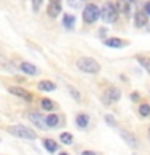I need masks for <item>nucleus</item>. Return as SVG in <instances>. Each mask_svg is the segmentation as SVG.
Returning a JSON list of instances; mask_svg holds the SVG:
<instances>
[{
  "label": "nucleus",
  "instance_id": "obj_1",
  "mask_svg": "<svg viewBox=\"0 0 150 155\" xmlns=\"http://www.w3.org/2000/svg\"><path fill=\"white\" fill-rule=\"evenodd\" d=\"M76 65L81 71L87 73V74H97L100 71V63L95 58H90V57H81Z\"/></svg>",
  "mask_w": 150,
  "mask_h": 155
},
{
  "label": "nucleus",
  "instance_id": "obj_2",
  "mask_svg": "<svg viewBox=\"0 0 150 155\" xmlns=\"http://www.w3.org/2000/svg\"><path fill=\"white\" fill-rule=\"evenodd\" d=\"M8 133L16 136V137H21V139H28V140H36L37 139V134L34 133L32 129L26 128L23 124H13L8 128Z\"/></svg>",
  "mask_w": 150,
  "mask_h": 155
},
{
  "label": "nucleus",
  "instance_id": "obj_3",
  "mask_svg": "<svg viewBox=\"0 0 150 155\" xmlns=\"http://www.w3.org/2000/svg\"><path fill=\"white\" fill-rule=\"evenodd\" d=\"M118 15H119L118 10H116V7L111 2H105L100 10V16L105 23H115L118 19Z\"/></svg>",
  "mask_w": 150,
  "mask_h": 155
},
{
  "label": "nucleus",
  "instance_id": "obj_4",
  "mask_svg": "<svg viewBox=\"0 0 150 155\" xmlns=\"http://www.w3.org/2000/svg\"><path fill=\"white\" fill-rule=\"evenodd\" d=\"M100 18V10L95 3H87L84 12H82V19L86 24H92Z\"/></svg>",
  "mask_w": 150,
  "mask_h": 155
},
{
  "label": "nucleus",
  "instance_id": "obj_5",
  "mask_svg": "<svg viewBox=\"0 0 150 155\" xmlns=\"http://www.w3.org/2000/svg\"><path fill=\"white\" fill-rule=\"evenodd\" d=\"M28 118H29V121H31V123L36 124L39 129H42V131H47V129H48L47 124H45V116L41 115L39 111H34V110L28 111Z\"/></svg>",
  "mask_w": 150,
  "mask_h": 155
},
{
  "label": "nucleus",
  "instance_id": "obj_6",
  "mask_svg": "<svg viewBox=\"0 0 150 155\" xmlns=\"http://www.w3.org/2000/svg\"><path fill=\"white\" fill-rule=\"evenodd\" d=\"M119 97H121V91L115 89V87H110V89H106L105 94H103V104L105 105H113L116 100H119Z\"/></svg>",
  "mask_w": 150,
  "mask_h": 155
},
{
  "label": "nucleus",
  "instance_id": "obj_7",
  "mask_svg": "<svg viewBox=\"0 0 150 155\" xmlns=\"http://www.w3.org/2000/svg\"><path fill=\"white\" fill-rule=\"evenodd\" d=\"M118 131H119V136L124 139V142H128L132 149L139 147V140H137V137H135L132 133H128V131H124V129H118Z\"/></svg>",
  "mask_w": 150,
  "mask_h": 155
},
{
  "label": "nucleus",
  "instance_id": "obj_8",
  "mask_svg": "<svg viewBox=\"0 0 150 155\" xmlns=\"http://www.w3.org/2000/svg\"><path fill=\"white\" fill-rule=\"evenodd\" d=\"M8 92H10V94H13V95H18V97H21V99L28 100V102H31V100H32V95L29 94V92H28L26 89H23V87L11 86V87H8Z\"/></svg>",
  "mask_w": 150,
  "mask_h": 155
},
{
  "label": "nucleus",
  "instance_id": "obj_9",
  "mask_svg": "<svg viewBox=\"0 0 150 155\" xmlns=\"http://www.w3.org/2000/svg\"><path fill=\"white\" fill-rule=\"evenodd\" d=\"M103 44L106 47H111V48H121V47L128 45V42L121 41L119 37H108V39H105V41H103Z\"/></svg>",
  "mask_w": 150,
  "mask_h": 155
},
{
  "label": "nucleus",
  "instance_id": "obj_10",
  "mask_svg": "<svg viewBox=\"0 0 150 155\" xmlns=\"http://www.w3.org/2000/svg\"><path fill=\"white\" fill-rule=\"evenodd\" d=\"M116 10H118V13H123L126 16H129L131 13V2L129 0H116Z\"/></svg>",
  "mask_w": 150,
  "mask_h": 155
},
{
  "label": "nucleus",
  "instance_id": "obj_11",
  "mask_svg": "<svg viewBox=\"0 0 150 155\" xmlns=\"http://www.w3.org/2000/svg\"><path fill=\"white\" fill-rule=\"evenodd\" d=\"M45 124H47L48 129L57 128V126L60 124V115H57V113H48V115L45 116Z\"/></svg>",
  "mask_w": 150,
  "mask_h": 155
},
{
  "label": "nucleus",
  "instance_id": "obj_12",
  "mask_svg": "<svg viewBox=\"0 0 150 155\" xmlns=\"http://www.w3.org/2000/svg\"><path fill=\"white\" fill-rule=\"evenodd\" d=\"M134 23H135V26H137V28L147 26V23H148V16L142 12V10H139V12L135 13V16H134Z\"/></svg>",
  "mask_w": 150,
  "mask_h": 155
},
{
  "label": "nucleus",
  "instance_id": "obj_13",
  "mask_svg": "<svg viewBox=\"0 0 150 155\" xmlns=\"http://www.w3.org/2000/svg\"><path fill=\"white\" fill-rule=\"evenodd\" d=\"M19 70L23 73H26V74H31V76H36L37 74V68L36 65H32V63H28V61H23L21 65H19Z\"/></svg>",
  "mask_w": 150,
  "mask_h": 155
},
{
  "label": "nucleus",
  "instance_id": "obj_14",
  "mask_svg": "<svg viewBox=\"0 0 150 155\" xmlns=\"http://www.w3.org/2000/svg\"><path fill=\"white\" fill-rule=\"evenodd\" d=\"M60 13H61V5L50 2V5H48V8H47V15H48V16H50V18H57Z\"/></svg>",
  "mask_w": 150,
  "mask_h": 155
},
{
  "label": "nucleus",
  "instance_id": "obj_15",
  "mask_svg": "<svg viewBox=\"0 0 150 155\" xmlns=\"http://www.w3.org/2000/svg\"><path fill=\"white\" fill-rule=\"evenodd\" d=\"M37 89L42 91V92H52V91L57 89V84L52 82V81H41L37 84Z\"/></svg>",
  "mask_w": 150,
  "mask_h": 155
},
{
  "label": "nucleus",
  "instance_id": "obj_16",
  "mask_svg": "<svg viewBox=\"0 0 150 155\" xmlns=\"http://www.w3.org/2000/svg\"><path fill=\"white\" fill-rule=\"evenodd\" d=\"M76 124L79 126V128H87V124H89V116H87L86 113H79L76 116Z\"/></svg>",
  "mask_w": 150,
  "mask_h": 155
},
{
  "label": "nucleus",
  "instance_id": "obj_17",
  "mask_svg": "<svg viewBox=\"0 0 150 155\" xmlns=\"http://www.w3.org/2000/svg\"><path fill=\"white\" fill-rule=\"evenodd\" d=\"M44 147L47 149V152L53 153V152H57V150H58V144L53 139H44Z\"/></svg>",
  "mask_w": 150,
  "mask_h": 155
},
{
  "label": "nucleus",
  "instance_id": "obj_18",
  "mask_svg": "<svg viewBox=\"0 0 150 155\" xmlns=\"http://www.w3.org/2000/svg\"><path fill=\"white\" fill-rule=\"evenodd\" d=\"M135 60H137V61H139V65L142 66L144 70H145V71H147L148 74H150V58H147V57H142V55H137V57H135Z\"/></svg>",
  "mask_w": 150,
  "mask_h": 155
},
{
  "label": "nucleus",
  "instance_id": "obj_19",
  "mask_svg": "<svg viewBox=\"0 0 150 155\" xmlns=\"http://www.w3.org/2000/svg\"><path fill=\"white\" fill-rule=\"evenodd\" d=\"M41 107L44 110H47V111H52V110L57 108V104L53 100H50V99H41Z\"/></svg>",
  "mask_w": 150,
  "mask_h": 155
},
{
  "label": "nucleus",
  "instance_id": "obj_20",
  "mask_svg": "<svg viewBox=\"0 0 150 155\" xmlns=\"http://www.w3.org/2000/svg\"><path fill=\"white\" fill-rule=\"evenodd\" d=\"M139 115H140V118H148L150 116V105L142 102V104L139 105Z\"/></svg>",
  "mask_w": 150,
  "mask_h": 155
},
{
  "label": "nucleus",
  "instance_id": "obj_21",
  "mask_svg": "<svg viewBox=\"0 0 150 155\" xmlns=\"http://www.w3.org/2000/svg\"><path fill=\"white\" fill-rule=\"evenodd\" d=\"M74 21H76V18L73 16V15H65V16H63V26L68 28V29H71L74 26Z\"/></svg>",
  "mask_w": 150,
  "mask_h": 155
},
{
  "label": "nucleus",
  "instance_id": "obj_22",
  "mask_svg": "<svg viewBox=\"0 0 150 155\" xmlns=\"http://www.w3.org/2000/svg\"><path fill=\"white\" fill-rule=\"evenodd\" d=\"M60 140H61L63 144L70 145V144H73V136H71L70 133H61V134H60Z\"/></svg>",
  "mask_w": 150,
  "mask_h": 155
},
{
  "label": "nucleus",
  "instance_id": "obj_23",
  "mask_svg": "<svg viewBox=\"0 0 150 155\" xmlns=\"http://www.w3.org/2000/svg\"><path fill=\"white\" fill-rule=\"evenodd\" d=\"M68 91H70V94L73 95V99H74V100H79V99H81V94H79V92H77L76 89H74V87L68 86Z\"/></svg>",
  "mask_w": 150,
  "mask_h": 155
},
{
  "label": "nucleus",
  "instance_id": "obj_24",
  "mask_svg": "<svg viewBox=\"0 0 150 155\" xmlns=\"http://www.w3.org/2000/svg\"><path fill=\"white\" fill-rule=\"evenodd\" d=\"M42 7V0H32V10L34 12H39Z\"/></svg>",
  "mask_w": 150,
  "mask_h": 155
},
{
  "label": "nucleus",
  "instance_id": "obj_25",
  "mask_svg": "<svg viewBox=\"0 0 150 155\" xmlns=\"http://www.w3.org/2000/svg\"><path fill=\"white\" fill-rule=\"evenodd\" d=\"M105 120H106V123H108L110 126H115V128H116V121L111 118V115H105Z\"/></svg>",
  "mask_w": 150,
  "mask_h": 155
},
{
  "label": "nucleus",
  "instance_id": "obj_26",
  "mask_svg": "<svg viewBox=\"0 0 150 155\" xmlns=\"http://www.w3.org/2000/svg\"><path fill=\"white\" fill-rule=\"evenodd\" d=\"M84 0H68V3L71 5V7H77V5H81Z\"/></svg>",
  "mask_w": 150,
  "mask_h": 155
},
{
  "label": "nucleus",
  "instance_id": "obj_27",
  "mask_svg": "<svg viewBox=\"0 0 150 155\" xmlns=\"http://www.w3.org/2000/svg\"><path fill=\"white\" fill-rule=\"evenodd\" d=\"M144 13L147 15V16H150V2H147L144 5Z\"/></svg>",
  "mask_w": 150,
  "mask_h": 155
},
{
  "label": "nucleus",
  "instance_id": "obj_28",
  "mask_svg": "<svg viewBox=\"0 0 150 155\" xmlns=\"http://www.w3.org/2000/svg\"><path fill=\"white\" fill-rule=\"evenodd\" d=\"M81 155H99V153L94 152V150H84V152H81Z\"/></svg>",
  "mask_w": 150,
  "mask_h": 155
},
{
  "label": "nucleus",
  "instance_id": "obj_29",
  "mask_svg": "<svg viewBox=\"0 0 150 155\" xmlns=\"http://www.w3.org/2000/svg\"><path fill=\"white\" fill-rule=\"evenodd\" d=\"M131 99H132V100H139V94H135V92H134V94L131 95Z\"/></svg>",
  "mask_w": 150,
  "mask_h": 155
},
{
  "label": "nucleus",
  "instance_id": "obj_30",
  "mask_svg": "<svg viewBox=\"0 0 150 155\" xmlns=\"http://www.w3.org/2000/svg\"><path fill=\"white\" fill-rule=\"evenodd\" d=\"M50 2H53V3H60V0H50Z\"/></svg>",
  "mask_w": 150,
  "mask_h": 155
},
{
  "label": "nucleus",
  "instance_id": "obj_31",
  "mask_svg": "<svg viewBox=\"0 0 150 155\" xmlns=\"http://www.w3.org/2000/svg\"><path fill=\"white\" fill-rule=\"evenodd\" d=\"M58 155H70V153H66V152H60Z\"/></svg>",
  "mask_w": 150,
  "mask_h": 155
},
{
  "label": "nucleus",
  "instance_id": "obj_32",
  "mask_svg": "<svg viewBox=\"0 0 150 155\" xmlns=\"http://www.w3.org/2000/svg\"><path fill=\"white\" fill-rule=\"evenodd\" d=\"M148 140H150V126H148Z\"/></svg>",
  "mask_w": 150,
  "mask_h": 155
}]
</instances>
